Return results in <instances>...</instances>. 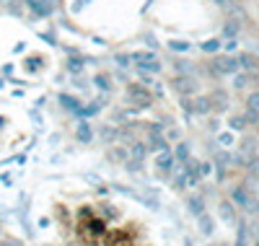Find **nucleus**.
Here are the masks:
<instances>
[{
    "label": "nucleus",
    "mask_w": 259,
    "mask_h": 246,
    "mask_svg": "<svg viewBox=\"0 0 259 246\" xmlns=\"http://www.w3.org/2000/svg\"><path fill=\"white\" fill-rule=\"evenodd\" d=\"M210 70L215 75H233V73H239V57H233V55H221V57H215L210 62Z\"/></svg>",
    "instance_id": "nucleus-1"
},
{
    "label": "nucleus",
    "mask_w": 259,
    "mask_h": 246,
    "mask_svg": "<svg viewBox=\"0 0 259 246\" xmlns=\"http://www.w3.org/2000/svg\"><path fill=\"white\" fill-rule=\"evenodd\" d=\"M130 57H133L135 60V65H138V68L145 73H161V62H158V57L153 55V52H135V55H130Z\"/></svg>",
    "instance_id": "nucleus-2"
},
{
    "label": "nucleus",
    "mask_w": 259,
    "mask_h": 246,
    "mask_svg": "<svg viewBox=\"0 0 259 246\" xmlns=\"http://www.w3.org/2000/svg\"><path fill=\"white\" fill-rule=\"evenodd\" d=\"M174 88L182 94V96H192V94H197V80H194L192 75H179L177 80H174Z\"/></svg>",
    "instance_id": "nucleus-3"
},
{
    "label": "nucleus",
    "mask_w": 259,
    "mask_h": 246,
    "mask_svg": "<svg viewBox=\"0 0 259 246\" xmlns=\"http://www.w3.org/2000/svg\"><path fill=\"white\" fill-rule=\"evenodd\" d=\"M156 166H158V171H161V174H166V176H168V174H171V169H174V155H171L168 150H166V153L161 150Z\"/></svg>",
    "instance_id": "nucleus-4"
},
{
    "label": "nucleus",
    "mask_w": 259,
    "mask_h": 246,
    "mask_svg": "<svg viewBox=\"0 0 259 246\" xmlns=\"http://www.w3.org/2000/svg\"><path fill=\"white\" fill-rule=\"evenodd\" d=\"M75 138H78L80 143H91V140H94V130H91V125H89V122H78V127H75Z\"/></svg>",
    "instance_id": "nucleus-5"
},
{
    "label": "nucleus",
    "mask_w": 259,
    "mask_h": 246,
    "mask_svg": "<svg viewBox=\"0 0 259 246\" xmlns=\"http://www.w3.org/2000/svg\"><path fill=\"white\" fill-rule=\"evenodd\" d=\"M187 208H189L192 215H197V218H200V215L205 213V199H202L200 194H192V197L187 199Z\"/></svg>",
    "instance_id": "nucleus-6"
},
{
    "label": "nucleus",
    "mask_w": 259,
    "mask_h": 246,
    "mask_svg": "<svg viewBox=\"0 0 259 246\" xmlns=\"http://www.w3.org/2000/svg\"><path fill=\"white\" fill-rule=\"evenodd\" d=\"M127 94L133 96V99H135L140 106H148V101H150L148 91H145V88H140V86H130V88H127Z\"/></svg>",
    "instance_id": "nucleus-7"
},
{
    "label": "nucleus",
    "mask_w": 259,
    "mask_h": 246,
    "mask_svg": "<svg viewBox=\"0 0 259 246\" xmlns=\"http://www.w3.org/2000/svg\"><path fill=\"white\" fill-rule=\"evenodd\" d=\"M29 6H31V11L36 16H52V11H55L47 0H29Z\"/></svg>",
    "instance_id": "nucleus-8"
},
{
    "label": "nucleus",
    "mask_w": 259,
    "mask_h": 246,
    "mask_svg": "<svg viewBox=\"0 0 259 246\" xmlns=\"http://www.w3.org/2000/svg\"><path fill=\"white\" fill-rule=\"evenodd\" d=\"M207 99H210V109H226L228 106V94L226 91H215Z\"/></svg>",
    "instance_id": "nucleus-9"
},
{
    "label": "nucleus",
    "mask_w": 259,
    "mask_h": 246,
    "mask_svg": "<svg viewBox=\"0 0 259 246\" xmlns=\"http://www.w3.org/2000/svg\"><path fill=\"white\" fill-rule=\"evenodd\" d=\"M60 104H62L65 109H68L70 114H80V111H83V106H80L73 96H68V94H60Z\"/></svg>",
    "instance_id": "nucleus-10"
},
{
    "label": "nucleus",
    "mask_w": 259,
    "mask_h": 246,
    "mask_svg": "<svg viewBox=\"0 0 259 246\" xmlns=\"http://www.w3.org/2000/svg\"><path fill=\"white\" fill-rule=\"evenodd\" d=\"M233 202H239L241 208H246V210H249L251 199H249V194H246V187H236V189H233Z\"/></svg>",
    "instance_id": "nucleus-11"
},
{
    "label": "nucleus",
    "mask_w": 259,
    "mask_h": 246,
    "mask_svg": "<svg viewBox=\"0 0 259 246\" xmlns=\"http://www.w3.org/2000/svg\"><path fill=\"white\" fill-rule=\"evenodd\" d=\"M249 80H251L249 73H233V88H239V91H244L249 86Z\"/></svg>",
    "instance_id": "nucleus-12"
},
{
    "label": "nucleus",
    "mask_w": 259,
    "mask_h": 246,
    "mask_svg": "<svg viewBox=\"0 0 259 246\" xmlns=\"http://www.w3.org/2000/svg\"><path fill=\"white\" fill-rule=\"evenodd\" d=\"M174 158L177 161H189V143H177V150H174Z\"/></svg>",
    "instance_id": "nucleus-13"
},
{
    "label": "nucleus",
    "mask_w": 259,
    "mask_h": 246,
    "mask_svg": "<svg viewBox=\"0 0 259 246\" xmlns=\"http://www.w3.org/2000/svg\"><path fill=\"white\" fill-rule=\"evenodd\" d=\"M221 47H223V42H221V39H207V42L200 44V50H202L205 55H207V52H218Z\"/></svg>",
    "instance_id": "nucleus-14"
},
{
    "label": "nucleus",
    "mask_w": 259,
    "mask_h": 246,
    "mask_svg": "<svg viewBox=\"0 0 259 246\" xmlns=\"http://www.w3.org/2000/svg\"><path fill=\"white\" fill-rule=\"evenodd\" d=\"M94 83H96V88H101V91H109V88H112V78L106 75V73H99L94 78Z\"/></svg>",
    "instance_id": "nucleus-15"
},
{
    "label": "nucleus",
    "mask_w": 259,
    "mask_h": 246,
    "mask_svg": "<svg viewBox=\"0 0 259 246\" xmlns=\"http://www.w3.org/2000/svg\"><path fill=\"white\" fill-rule=\"evenodd\" d=\"M192 104H197V106H192L197 114H205V111H210V99H207V96H200L197 101H192Z\"/></svg>",
    "instance_id": "nucleus-16"
},
{
    "label": "nucleus",
    "mask_w": 259,
    "mask_h": 246,
    "mask_svg": "<svg viewBox=\"0 0 259 246\" xmlns=\"http://www.w3.org/2000/svg\"><path fill=\"white\" fill-rule=\"evenodd\" d=\"M168 47L174 50V52H189L192 44H189V42H182V39H171V42H168Z\"/></svg>",
    "instance_id": "nucleus-17"
},
{
    "label": "nucleus",
    "mask_w": 259,
    "mask_h": 246,
    "mask_svg": "<svg viewBox=\"0 0 259 246\" xmlns=\"http://www.w3.org/2000/svg\"><path fill=\"white\" fill-rule=\"evenodd\" d=\"M221 218L223 220H233V202H221Z\"/></svg>",
    "instance_id": "nucleus-18"
},
{
    "label": "nucleus",
    "mask_w": 259,
    "mask_h": 246,
    "mask_svg": "<svg viewBox=\"0 0 259 246\" xmlns=\"http://www.w3.org/2000/svg\"><path fill=\"white\" fill-rule=\"evenodd\" d=\"M200 231H202L205 236H210V233H212V220H210V218H205V213L200 215Z\"/></svg>",
    "instance_id": "nucleus-19"
},
{
    "label": "nucleus",
    "mask_w": 259,
    "mask_h": 246,
    "mask_svg": "<svg viewBox=\"0 0 259 246\" xmlns=\"http://www.w3.org/2000/svg\"><path fill=\"white\" fill-rule=\"evenodd\" d=\"M228 125H231L233 130H244V127H246V117H244V114H241V117H231Z\"/></svg>",
    "instance_id": "nucleus-20"
},
{
    "label": "nucleus",
    "mask_w": 259,
    "mask_h": 246,
    "mask_svg": "<svg viewBox=\"0 0 259 246\" xmlns=\"http://www.w3.org/2000/svg\"><path fill=\"white\" fill-rule=\"evenodd\" d=\"M145 153H148V148H143V143H135V145H133V155H135L138 161L145 158Z\"/></svg>",
    "instance_id": "nucleus-21"
},
{
    "label": "nucleus",
    "mask_w": 259,
    "mask_h": 246,
    "mask_svg": "<svg viewBox=\"0 0 259 246\" xmlns=\"http://www.w3.org/2000/svg\"><path fill=\"white\" fill-rule=\"evenodd\" d=\"M218 143H221V145H233V135H231V132H221Z\"/></svg>",
    "instance_id": "nucleus-22"
},
{
    "label": "nucleus",
    "mask_w": 259,
    "mask_h": 246,
    "mask_svg": "<svg viewBox=\"0 0 259 246\" xmlns=\"http://www.w3.org/2000/svg\"><path fill=\"white\" fill-rule=\"evenodd\" d=\"M130 60H133L130 55H117V65H119V68H130V65H133Z\"/></svg>",
    "instance_id": "nucleus-23"
},
{
    "label": "nucleus",
    "mask_w": 259,
    "mask_h": 246,
    "mask_svg": "<svg viewBox=\"0 0 259 246\" xmlns=\"http://www.w3.org/2000/svg\"><path fill=\"white\" fill-rule=\"evenodd\" d=\"M26 70H29V73L39 70V57H29V60H26Z\"/></svg>",
    "instance_id": "nucleus-24"
},
{
    "label": "nucleus",
    "mask_w": 259,
    "mask_h": 246,
    "mask_svg": "<svg viewBox=\"0 0 259 246\" xmlns=\"http://www.w3.org/2000/svg\"><path fill=\"white\" fill-rule=\"evenodd\" d=\"M70 70H73V73H78V70H83L78 60H70Z\"/></svg>",
    "instance_id": "nucleus-25"
},
{
    "label": "nucleus",
    "mask_w": 259,
    "mask_h": 246,
    "mask_svg": "<svg viewBox=\"0 0 259 246\" xmlns=\"http://www.w3.org/2000/svg\"><path fill=\"white\" fill-rule=\"evenodd\" d=\"M226 3H233V6H241L244 0H226Z\"/></svg>",
    "instance_id": "nucleus-26"
},
{
    "label": "nucleus",
    "mask_w": 259,
    "mask_h": 246,
    "mask_svg": "<svg viewBox=\"0 0 259 246\" xmlns=\"http://www.w3.org/2000/svg\"><path fill=\"white\" fill-rule=\"evenodd\" d=\"M212 3H215V6H226V0H212Z\"/></svg>",
    "instance_id": "nucleus-27"
},
{
    "label": "nucleus",
    "mask_w": 259,
    "mask_h": 246,
    "mask_svg": "<svg viewBox=\"0 0 259 246\" xmlns=\"http://www.w3.org/2000/svg\"><path fill=\"white\" fill-rule=\"evenodd\" d=\"M26 3H29V0H26Z\"/></svg>",
    "instance_id": "nucleus-28"
},
{
    "label": "nucleus",
    "mask_w": 259,
    "mask_h": 246,
    "mask_svg": "<svg viewBox=\"0 0 259 246\" xmlns=\"http://www.w3.org/2000/svg\"><path fill=\"white\" fill-rule=\"evenodd\" d=\"M256 208H259V205H256Z\"/></svg>",
    "instance_id": "nucleus-29"
},
{
    "label": "nucleus",
    "mask_w": 259,
    "mask_h": 246,
    "mask_svg": "<svg viewBox=\"0 0 259 246\" xmlns=\"http://www.w3.org/2000/svg\"><path fill=\"white\" fill-rule=\"evenodd\" d=\"M256 94H259V91H256Z\"/></svg>",
    "instance_id": "nucleus-30"
},
{
    "label": "nucleus",
    "mask_w": 259,
    "mask_h": 246,
    "mask_svg": "<svg viewBox=\"0 0 259 246\" xmlns=\"http://www.w3.org/2000/svg\"><path fill=\"white\" fill-rule=\"evenodd\" d=\"M256 122H259V119H256Z\"/></svg>",
    "instance_id": "nucleus-31"
}]
</instances>
